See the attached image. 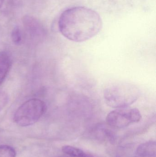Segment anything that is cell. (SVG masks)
I'll return each mask as SVG.
<instances>
[{
	"instance_id": "cell-1",
	"label": "cell",
	"mask_w": 156,
	"mask_h": 157,
	"mask_svg": "<svg viewBox=\"0 0 156 157\" xmlns=\"http://www.w3.org/2000/svg\"><path fill=\"white\" fill-rule=\"evenodd\" d=\"M102 21L98 13L84 6L65 10L60 17V33L71 41L83 42L96 36L101 30Z\"/></svg>"
},
{
	"instance_id": "cell-2",
	"label": "cell",
	"mask_w": 156,
	"mask_h": 157,
	"mask_svg": "<svg viewBox=\"0 0 156 157\" xmlns=\"http://www.w3.org/2000/svg\"><path fill=\"white\" fill-rule=\"evenodd\" d=\"M103 94L106 104L116 109L129 107L133 104L138 99L140 92L134 85L120 82L108 86Z\"/></svg>"
},
{
	"instance_id": "cell-3",
	"label": "cell",
	"mask_w": 156,
	"mask_h": 157,
	"mask_svg": "<svg viewBox=\"0 0 156 157\" xmlns=\"http://www.w3.org/2000/svg\"><path fill=\"white\" fill-rule=\"evenodd\" d=\"M46 105L39 99L27 101L16 110L13 116L16 124L22 127L33 125L38 121L46 110Z\"/></svg>"
},
{
	"instance_id": "cell-4",
	"label": "cell",
	"mask_w": 156,
	"mask_h": 157,
	"mask_svg": "<svg viewBox=\"0 0 156 157\" xmlns=\"http://www.w3.org/2000/svg\"><path fill=\"white\" fill-rule=\"evenodd\" d=\"M142 116L136 108L116 109L109 113L106 118L107 124L114 128H125L132 124L138 123Z\"/></svg>"
},
{
	"instance_id": "cell-5",
	"label": "cell",
	"mask_w": 156,
	"mask_h": 157,
	"mask_svg": "<svg viewBox=\"0 0 156 157\" xmlns=\"http://www.w3.org/2000/svg\"><path fill=\"white\" fill-rule=\"evenodd\" d=\"M11 65L12 59L10 55L5 51L0 52V86L6 78Z\"/></svg>"
},
{
	"instance_id": "cell-6",
	"label": "cell",
	"mask_w": 156,
	"mask_h": 157,
	"mask_svg": "<svg viewBox=\"0 0 156 157\" xmlns=\"http://www.w3.org/2000/svg\"><path fill=\"white\" fill-rule=\"evenodd\" d=\"M156 150L155 142H149L144 143L137 148L136 151L137 157H155Z\"/></svg>"
},
{
	"instance_id": "cell-7",
	"label": "cell",
	"mask_w": 156,
	"mask_h": 157,
	"mask_svg": "<svg viewBox=\"0 0 156 157\" xmlns=\"http://www.w3.org/2000/svg\"><path fill=\"white\" fill-rule=\"evenodd\" d=\"M64 154L71 157H86V155L82 150L69 145H66L62 147Z\"/></svg>"
},
{
	"instance_id": "cell-8",
	"label": "cell",
	"mask_w": 156,
	"mask_h": 157,
	"mask_svg": "<svg viewBox=\"0 0 156 157\" xmlns=\"http://www.w3.org/2000/svg\"><path fill=\"white\" fill-rule=\"evenodd\" d=\"M16 152L12 147L6 145H0V157H16Z\"/></svg>"
},
{
	"instance_id": "cell-9",
	"label": "cell",
	"mask_w": 156,
	"mask_h": 157,
	"mask_svg": "<svg viewBox=\"0 0 156 157\" xmlns=\"http://www.w3.org/2000/svg\"><path fill=\"white\" fill-rule=\"evenodd\" d=\"M11 37L13 42L16 45H20L22 42V34L18 27H16L12 30Z\"/></svg>"
},
{
	"instance_id": "cell-10",
	"label": "cell",
	"mask_w": 156,
	"mask_h": 157,
	"mask_svg": "<svg viewBox=\"0 0 156 157\" xmlns=\"http://www.w3.org/2000/svg\"><path fill=\"white\" fill-rule=\"evenodd\" d=\"M9 101L8 95L5 92H0V111L6 106Z\"/></svg>"
},
{
	"instance_id": "cell-11",
	"label": "cell",
	"mask_w": 156,
	"mask_h": 157,
	"mask_svg": "<svg viewBox=\"0 0 156 157\" xmlns=\"http://www.w3.org/2000/svg\"><path fill=\"white\" fill-rule=\"evenodd\" d=\"M4 1V0H0V8L2 7V6L3 4Z\"/></svg>"
},
{
	"instance_id": "cell-12",
	"label": "cell",
	"mask_w": 156,
	"mask_h": 157,
	"mask_svg": "<svg viewBox=\"0 0 156 157\" xmlns=\"http://www.w3.org/2000/svg\"><path fill=\"white\" fill-rule=\"evenodd\" d=\"M59 157H69L67 156H60Z\"/></svg>"
},
{
	"instance_id": "cell-13",
	"label": "cell",
	"mask_w": 156,
	"mask_h": 157,
	"mask_svg": "<svg viewBox=\"0 0 156 157\" xmlns=\"http://www.w3.org/2000/svg\"></svg>"
}]
</instances>
